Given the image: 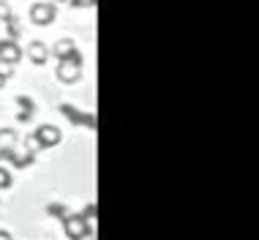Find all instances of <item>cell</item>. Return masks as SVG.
I'll list each match as a JSON object with an SVG mask.
<instances>
[{
	"instance_id": "6da1fadb",
	"label": "cell",
	"mask_w": 259,
	"mask_h": 240,
	"mask_svg": "<svg viewBox=\"0 0 259 240\" xmlns=\"http://www.w3.org/2000/svg\"><path fill=\"white\" fill-rule=\"evenodd\" d=\"M63 229H66L68 240H88L90 237V221L82 213H68L63 218Z\"/></svg>"
},
{
	"instance_id": "7a4b0ae2",
	"label": "cell",
	"mask_w": 259,
	"mask_h": 240,
	"mask_svg": "<svg viewBox=\"0 0 259 240\" xmlns=\"http://www.w3.org/2000/svg\"><path fill=\"white\" fill-rule=\"evenodd\" d=\"M33 137V142H36L38 150H44V147H55V145H60V139H63V134L58 126H50V123H44V126H38L36 131L30 134Z\"/></svg>"
},
{
	"instance_id": "3957f363",
	"label": "cell",
	"mask_w": 259,
	"mask_h": 240,
	"mask_svg": "<svg viewBox=\"0 0 259 240\" xmlns=\"http://www.w3.org/2000/svg\"><path fill=\"white\" fill-rule=\"evenodd\" d=\"M60 112H63V117L68 120V123H74V126H85V129H93L96 131V115L93 112H82L79 107H74V104H60Z\"/></svg>"
},
{
	"instance_id": "277c9868",
	"label": "cell",
	"mask_w": 259,
	"mask_h": 240,
	"mask_svg": "<svg viewBox=\"0 0 259 240\" xmlns=\"http://www.w3.org/2000/svg\"><path fill=\"white\" fill-rule=\"evenodd\" d=\"M55 17H58V11H55V3H50V0L30 6V22H33V25L47 27V25L55 22Z\"/></svg>"
},
{
	"instance_id": "5b68a950",
	"label": "cell",
	"mask_w": 259,
	"mask_h": 240,
	"mask_svg": "<svg viewBox=\"0 0 259 240\" xmlns=\"http://www.w3.org/2000/svg\"><path fill=\"white\" fill-rule=\"evenodd\" d=\"M52 55H55L58 60H68V63H76V66H82V52L76 49L74 41H68V38L58 41V44L52 47Z\"/></svg>"
},
{
	"instance_id": "8992f818",
	"label": "cell",
	"mask_w": 259,
	"mask_h": 240,
	"mask_svg": "<svg viewBox=\"0 0 259 240\" xmlns=\"http://www.w3.org/2000/svg\"><path fill=\"white\" fill-rule=\"evenodd\" d=\"M22 60V49L19 44H14V38H0V63L14 66V63Z\"/></svg>"
},
{
	"instance_id": "52a82bcc",
	"label": "cell",
	"mask_w": 259,
	"mask_h": 240,
	"mask_svg": "<svg viewBox=\"0 0 259 240\" xmlns=\"http://www.w3.org/2000/svg\"><path fill=\"white\" fill-rule=\"evenodd\" d=\"M27 58H30V63H36V66H44L50 60V47L44 41H33V44H27Z\"/></svg>"
},
{
	"instance_id": "ba28073f",
	"label": "cell",
	"mask_w": 259,
	"mask_h": 240,
	"mask_svg": "<svg viewBox=\"0 0 259 240\" xmlns=\"http://www.w3.org/2000/svg\"><path fill=\"white\" fill-rule=\"evenodd\" d=\"M79 74H82V66L68 63V60H58V79L60 82H76Z\"/></svg>"
},
{
	"instance_id": "9c48e42d",
	"label": "cell",
	"mask_w": 259,
	"mask_h": 240,
	"mask_svg": "<svg viewBox=\"0 0 259 240\" xmlns=\"http://www.w3.org/2000/svg\"><path fill=\"white\" fill-rule=\"evenodd\" d=\"M17 104H19V115H17L19 123H27V120H33L36 101H33V98H27V96H17Z\"/></svg>"
},
{
	"instance_id": "30bf717a",
	"label": "cell",
	"mask_w": 259,
	"mask_h": 240,
	"mask_svg": "<svg viewBox=\"0 0 259 240\" xmlns=\"http://www.w3.org/2000/svg\"><path fill=\"white\" fill-rule=\"evenodd\" d=\"M33 161H36V153H30V150L17 153V150H14V156H11L9 164H11V167H17V169H25V167H30Z\"/></svg>"
},
{
	"instance_id": "8fae6325",
	"label": "cell",
	"mask_w": 259,
	"mask_h": 240,
	"mask_svg": "<svg viewBox=\"0 0 259 240\" xmlns=\"http://www.w3.org/2000/svg\"><path fill=\"white\" fill-rule=\"evenodd\" d=\"M68 213H71V210H68L63 202H50V205H47V216H50V218H60V221H63Z\"/></svg>"
},
{
	"instance_id": "7c38bea8",
	"label": "cell",
	"mask_w": 259,
	"mask_h": 240,
	"mask_svg": "<svg viewBox=\"0 0 259 240\" xmlns=\"http://www.w3.org/2000/svg\"><path fill=\"white\" fill-rule=\"evenodd\" d=\"M6 27H9V38H19V36H22V25H19V19L14 17V14L6 19Z\"/></svg>"
},
{
	"instance_id": "4fadbf2b",
	"label": "cell",
	"mask_w": 259,
	"mask_h": 240,
	"mask_svg": "<svg viewBox=\"0 0 259 240\" xmlns=\"http://www.w3.org/2000/svg\"><path fill=\"white\" fill-rule=\"evenodd\" d=\"M11 183H14V178H11V169L0 167V188H11Z\"/></svg>"
},
{
	"instance_id": "5bb4252c",
	"label": "cell",
	"mask_w": 259,
	"mask_h": 240,
	"mask_svg": "<svg viewBox=\"0 0 259 240\" xmlns=\"http://www.w3.org/2000/svg\"><path fill=\"white\" fill-rule=\"evenodd\" d=\"M14 139H17V134L11 129H0V145H14Z\"/></svg>"
},
{
	"instance_id": "9a60e30c",
	"label": "cell",
	"mask_w": 259,
	"mask_h": 240,
	"mask_svg": "<svg viewBox=\"0 0 259 240\" xmlns=\"http://www.w3.org/2000/svg\"><path fill=\"white\" fill-rule=\"evenodd\" d=\"M68 3H71V9H96L99 0H68Z\"/></svg>"
},
{
	"instance_id": "2e32d148",
	"label": "cell",
	"mask_w": 259,
	"mask_h": 240,
	"mask_svg": "<svg viewBox=\"0 0 259 240\" xmlns=\"http://www.w3.org/2000/svg\"><path fill=\"white\" fill-rule=\"evenodd\" d=\"M82 216H85L88 221H90V218H96V216H99V208H96V202L85 205V210H82Z\"/></svg>"
},
{
	"instance_id": "e0dca14e",
	"label": "cell",
	"mask_w": 259,
	"mask_h": 240,
	"mask_svg": "<svg viewBox=\"0 0 259 240\" xmlns=\"http://www.w3.org/2000/svg\"><path fill=\"white\" fill-rule=\"evenodd\" d=\"M11 76V66H6V63H0V88L6 85V79Z\"/></svg>"
},
{
	"instance_id": "ac0fdd59",
	"label": "cell",
	"mask_w": 259,
	"mask_h": 240,
	"mask_svg": "<svg viewBox=\"0 0 259 240\" xmlns=\"http://www.w3.org/2000/svg\"><path fill=\"white\" fill-rule=\"evenodd\" d=\"M11 17V6L6 0H0V19H9Z\"/></svg>"
},
{
	"instance_id": "d6986e66",
	"label": "cell",
	"mask_w": 259,
	"mask_h": 240,
	"mask_svg": "<svg viewBox=\"0 0 259 240\" xmlns=\"http://www.w3.org/2000/svg\"><path fill=\"white\" fill-rule=\"evenodd\" d=\"M0 240H11V232H6V229H0Z\"/></svg>"
},
{
	"instance_id": "ffe728a7",
	"label": "cell",
	"mask_w": 259,
	"mask_h": 240,
	"mask_svg": "<svg viewBox=\"0 0 259 240\" xmlns=\"http://www.w3.org/2000/svg\"><path fill=\"white\" fill-rule=\"evenodd\" d=\"M50 3H68V0H50Z\"/></svg>"
}]
</instances>
